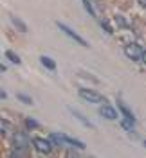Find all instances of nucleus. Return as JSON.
<instances>
[{
  "mask_svg": "<svg viewBox=\"0 0 146 158\" xmlns=\"http://www.w3.org/2000/svg\"><path fill=\"white\" fill-rule=\"evenodd\" d=\"M51 140L52 142H56L58 146H63V144H67V146H72V148H78V149H85V144L81 142V140H76V138H70L67 135H63V133H52L51 135Z\"/></svg>",
  "mask_w": 146,
  "mask_h": 158,
  "instance_id": "f257e3e1",
  "label": "nucleus"
},
{
  "mask_svg": "<svg viewBox=\"0 0 146 158\" xmlns=\"http://www.w3.org/2000/svg\"><path fill=\"white\" fill-rule=\"evenodd\" d=\"M79 97L83 99V101H87V102H92V104H99V102H105V97L96 92V90H90V88H79L78 90Z\"/></svg>",
  "mask_w": 146,
  "mask_h": 158,
  "instance_id": "f03ea898",
  "label": "nucleus"
},
{
  "mask_svg": "<svg viewBox=\"0 0 146 158\" xmlns=\"http://www.w3.org/2000/svg\"><path fill=\"white\" fill-rule=\"evenodd\" d=\"M125 54L132 61H141L144 50L141 49V45H137V43H128V45H125Z\"/></svg>",
  "mask_w": 146,
  "mask_h": 158,
  "instance_id": "7ed1b4c3",
  "label": "nucleus"
},
{
  "mask_svg": "<svg viewBox=\"0 0 146 158\" xmlns=\"http://www.w3.org/2000/svg\"><path fill=\"white\" fill-rule=\"evenodd\" d=\"M56 25H58V29L61 31V32H63V34H67L69 38H70V40H74V41H76V43H79V45H81V47H88L87 40H85V38H81V36H79L78 32H74V31L70 29V27H67V25H63V23H61V22H58V23H56Z\"/></svg>",
  "mask_w": 146,
  "mask_h": 158,
  "instance_id": "20e7f679",
  "label": "nucleus"
},
{
  "mask_svg": "<svg viewBox=\"0 0 146 158\" xmlns=\"http://www.w3.org/2000/svg\"><path fill=\"white\" fill-rule=\"evenodd\" d=\"M33 146L38 149L40 153L47 155V153L52 151V140H51V138H40V137H36L34 140H33Z\"/></svg>",
  "mask_w": 146,
  "mask_h": 158,
  "instance_id": "39448f33",
  "label": "nucleus"
},
{
  "mask_svg": "<svg viewBox=\"0 0 146 158\" xmlns=\"http://www.w3.org/2000/svg\"><path fill=\"white\" fill-rule=\"evenodd\" d=\"M13 146L16 149H27L29 148V138H27V135L25 133H16L15 137H13Z\"/></svg>",
  "mask_w": 146,
  "mask_h": 158,
  "instance_id": "423d86ee",
  "label": "nucleus"
},
{
  "mask_svg": "<svg viewBox=\"0 0 146 158\" xmlns=\"http://www.w3.org/2000/svg\"><path fill=\"white\" fill-rule=\"evenodd\" d=\"M99 115L103 118H108V120H116L117 111H116V108H112L110 104H103V106L99 108Z\"/></svg>",
  "mask_w": 146,
  "mask_h": 158,
  "instance_id": "0eeeda50",
  "label": "nucleus"
},
{
  "mask_svg": "<svg viewBox=\"0 0 146 158\" xmlns=\"http://www.w3.org/2000/svg\"><path fill=\"white\" fill-rule=\"evenodd\" d=\"M117 108H119V111H121V115H123L125 118H128V120H132V122H135V115H134V111H132V110L128 108V106L125 104V102H123V101H121V99L117 101Z\"/></svg>",
  "mask_w": 146,
  "mask_h": 158,
  "instance_id": "6e6552de",
  "label": "nucleus"
},
{
  "mask_svg": "<svg viewBox=\"0 0 146 158\" xmlns=\"http://www.w3.org/2000/svg\"><path fill=\"white\" fill-rule=\"evenodd\" d=\"M40 63L45 67V69H49V70H56V63H54V59L52 58H49V56H40Z\"/></svg>",
  "mask_w": 146,
  "mask_h": 158,
  "instance_id": "1a4fd4ad",
  "label": "nucleus"
},
{
  "mask_svg": "<svg viewBox=\"0 0 146 158\" xmlns=\"http://www.w3.org/2000/svg\"><path fill=\"white\" fill-rule=\"evenodd\" d=\"M70 111H72V115L78 118V120H81V122H83V124H85L87 128H94V124H92L90 120H87V118H85V115H81L79 111H76V110H72V108H70Z\"/></svg>",
  "mask_w": 146,
  "mask_h": 158,
  "instance_id": "9d476101",
  "label": "nucleus"
},
{
  "mask_svg": "<svg viewBox=\"0 0 146 158\" xmlns=\"http://www.w3.org/2000/svg\"><path fill=\"white\" fill-rule=\"evenodd\" d=\"M11 22H13V25H15L16 29H20L22 32H27V25H25L22 20H18L16 16H11Z\"/></svg>",
  "mask_w": 146,
  "mask_h": 158,
  "instance_id": "9b49d317",
  "label": "nucleus"
},
{
  "mask_svg": "<svg viewBox=\"0 0 146 158\" xmlns=\"http://www.w3.org/2000/svg\"><path fill=\"white\" fill-rule=\"evenodd\" d=\"M4 56H6L7 59H11V63H15V65H20V61H22V59H20L13 50H6V54H4Z\"/></svg>",
  "mask_w": 146,
  "mask_h": 158,
  "instance_id": "f8f14e48",
  "label": "nucleus"
},
{
  "mask_svg": "<svg viewBox=\"0 0 146 158\" xmlns=\"http://www.w3.org/2000/svg\"><path fill=\"white\" fill-rule=\"evenodd\" d=\"M81 4H83V7H85V11H87L88 15H92V16H96V9L92 7V4H90L88 0H81Z\"/></svg>",
  "mask_w": 146,
  "mask_h": 158,
  "instance_id": "ddd939ff",
  "label": "nucleus"
},
{
  "mask_svg": "<svg viewBox=\"0 0 146 158\" xmlns=\"http://www.w3.org/2000/svg\"><path fill=\"white\" fill-rule=\"evenodd\" d=\"M25 126H27L29 129H34V128H38L40 124L34 120V118H27V120H25Z\"/></svg>",
  "mask_w": 146,
  "mask_h": 158,
  "instance_id": "4468645a",
  "label": "nucleus"
},
{
  "mask_svg": "<svg viewBox=\"0 0 146 158\" xmlns=\"http://www.w3.org/2000/svg\"><path fill=\"white\" fill-rule=\"evenodd\" d=\"M18 99L22 102H25V104H33V99L29 95H25V94H18Z\"/></svg>",
  "mask_w": 146,
  "mask_h": 158,
  "instance_id": "2eb2a0df",
  "label": "nucleus"
},
{
  "mask_svg": "<svg viewBox=\"0 0 146 158\" xmlns=\"http://www.w3.org/2000/svg\"><path fill=\"white\" fill-rule=\"evenodd\" d=\"M116 23L119 27H128V22L123 18V16H116Z\"/></svg>",
  "mask_w": 146,
  "mask_h": 158,
  "instance_id": "dca6fc26",
  "label": "nucleus"
},
{
  "mask_svg": "<svg viewBox=\"0 0 146 158\" xmlns=\"http://www.w3.org/2000/svg\"><path fill=\"white\" fill-rule=\"evenodd\" d=\"M101 27H103V29L107 31L108 34H112V32H114V31H112V27H110V25H108L107 22H101Z\"/></svg>",
  "mask_w": 146,
  "mask_h": 158,
  "instance_id": "f3484780",
  "label": "nucleus"
},
{
  "mask_svg": "<svg viewBox=\"0 0 146 158\" xmlns=\"http://www.w3.org/2000/svg\"><path fill=\"white\" fill-rule=\"evenodd\" d=\"M0 126H2V133H6V129H7V124H6V120H4V118H2Z\"/></svg>",
  "mask_w": 146,
  "mask_h": 158,
  "instance_id": "a211bd4d",
  "label": "nucleus"
},
{
  "mask_svg": "<svg viewBox=\"0 0 146 158\" xmlns=\"http://www.w3.org/2000/svg\"><path fill=\"white\" fill-rule=\"evenodd\" d=\"M137 2H139V6H143V7L146 9V0H137Z\"/></svg>",
  "mask_w": 146,
  "mask_h": 158,
  "instance_id": "6ab92c4d",
  "label": "nucleus"
},
{
  "mask_svg": "<svg viewBox=\"0 0 146 158\" xmlns=\"http://www.w3.org/2000/svg\"><path fill=\"white\" fill-rule=\"evenodd\" d=\"M141 61H143V63L146 65V50H144V54H143V59H141Z\"/></svg>",
  "mask_w": 146,
  "mask_h": 158,
  "instance_id": "aec40b11",
  "label": "nucleus"
},
{
  "mask_svg": "<svg viewBox=\"0 0 146 158\" xmlns=\"http://www.w3.org/2000/svg\"><path fill=\"white\" fill-rule=\"evenodd\" d=\"M144 148H146V142H144Z\"/></svg>",
  "mask_w": 146,
  "mask_h": 158,
  "instance_id": "412c9836",
  "label": "nucleus"
}]
</instances>
